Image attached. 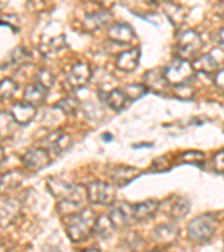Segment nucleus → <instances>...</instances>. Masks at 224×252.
Instances as JSON below:
<instances>
[{
  "instance_id": "obj_1",
  "label": "nucleus",
  "mask_w": 224,
  "mask_h": 252,
  "mask_svg": "<svg viewBox=\"0 0 224 252\" xmlns=\"http://www.w3.org/2000/svg\"><path fill=\"white\" fill-rule=\"evenodd\" d=\"M96 215L91 209H83L80 212L66 217V232L72 242L80 243L95 233Z\"/></svg>"
},
{
  "instance_id": "obj_2",
  "label": "nucleus",
  "mask_w": 224,
  "mask_h": 252,
  "mask_svg": "<svg viewBox=\"0 0 224 252\" xmlns=\"http://www.w3.org/2000/svg\"><path fill=\"white\" fill-rule=\"evenodd\" d=\"M47 186L53 196L60 202H70L82 206L85 200H88L87 189H82V188L73 185L72 183L64 182L59 178H48Z\"/></svg>"
},
{
  "instance_id": "obj_3",
  "label": "nucleus",
  "mask_w": 224,
  "mask_h": 252,
  "mask_svg": "<svg viewBox=\"0 0 224 252\" xmlns=\"http://www.w3.org/2000/svg\"><path fill=\"white\" fill-rule=\"evenodd\" d=\"M218 221L213 215L204 214L195 218L187 226V233L195 242H209L217 232Z\"/></svg>"
},
{
  "instance_id": "obj_4",
  "label": "nucleus",
  "mask_w": 224,
  "mask_h": 252,
  "mask_svg": "<svg viewBox=\"0 0 224 252\" xmlns=\"http://www.w3.org/2000/svg\"><path fill=\"white\" fill-rule=\"evenodd\" d=\"M164 75L168 84L176 87V85L186 84L190 81H192L195 75V71L192 63H190L187 60L177 58L165 68Z\"/></svg>"
},
{
  "instance_id": "obj_5",
  "label": "nucleus",
  "mask_w": 224,
  "mask_h": 252,
  "mask_svg": "<svg viewBox=\"0 0 224 252\" xmlns=\"http://www.w3.org/2000/svg\"><path fill=\"white\" fill-rule=\"evenodd\" d=\"M203 47V40L195 31L183 32L177 43V53L179 59L194 60Z\"/></svg>"
},
{
  "instance_id": "obj_6",
  "label": "nucleus",
  "mask_w": 224,
  "mask_h": 252,
  "mask_svg": "<svg viewBox=\"0 0 224 252\" xmlns=\"http://www.w3.org/2000/svg\"><path fill=\"white\" fill-rule=\"evenodd\" d=\"M88 200L96 205H112L116 200V189L104 182H93L87 188Z\"/></svg>"
},
{
  "instance_id": "obj_7",
  "label": "nucleus",
  "mask_w": 224,
  "mask_h": 252,
  "mask_svg": "<svg viewBox=\"0 0 224 252\" xmlns=\"http://www.w3.org/2000/svg\"><path fill=\"white\" fill-rule=\"evenodd\" d=\"M92 71L91 67L85 63H77L72 67L65 80V88L71 91H77L83 89L90 82Z\"/></svg>"
},
{
  "instance_id": "obj_8",
  "label": "nucleus",
  "mask_w": 224,
  "mask_h": 252,
  "mask_svg": "<svg viewBox=\"0 0 224 252\" xmlns=\"http://www.w3.org/2000/svg\"><path fill=\"white\" fill-rule=\"evenodd\" d=\"M23 164L32 172H38L46 168L51 164L50 152L43 147L32 148L25 154L22 158Z\"/></svg>"
},
{
  "instance_id": "obj_9",
  "label": "nucleus",
  "mask_w": 224,
  "mask_h": 252,
  "mask_svg": "<svg viewBox=\"0 0 224 252\" xmlns=\"http://www.w3.org/2000/svg\"><path fill=\"white\" fill-rule=\"evenodd\" d=\"M72 137L62 131H54L43 139L42 147L50 153L63 154L72 147Z\"/></svg>"
},
{
  "instance_id": "obj_10",
  "label": "nucleus",
  "mask_w": 224,
  "mask_h": 252,
  "mask_svg": "<svg viewBox=\"0 0 224 252\" xmlns=\"http://www.w3.org/2000/svg\"><path fill=\"white\" fill-rule=\"evenodd\" d=\"M108 217L117 230L124 229L132 219V205L125 202L113 203Z\"/></svg>"
},
{
  "instance_id": "obj_11",
  "label": "nucleus",
  "mask_w": 224,
  "mask_h": 252,
  "mask_svg": "<svg viewBox=\"0 0 224 252\" xmlns=\"http://www.w3.org/2000/svg\"><path fill=\"white\" fill-rule=\"evenodd\" d=\"M141 175L140 169L132 166H126V165H117L113 166L112 169L110 170L109 176L113 182V184L119 186V188H124V186L128 185L130 182L136 180Z\"/></svg>"
},
{
  "instance_id": "obj_12",
  "label": "nucleus",
  "mask_w": 224,
  "mask_h": 252,
  "mask_svg": "<svg viewBox=\"0 0 224 252\" xmlns=\"http://www.w3.org/2000/svg\"><path fill=\"white\" fill-rule=\"evenodd\" d=\"M160 203L156 200H148L132 205V219L137 222H145L153 219L158 212Z\"/></svg>"
},
{
  "instance_id": "obj_13",
  "label": "nucleus",
  "mask_w": 224,
  "mask_h": 252,
  "mask_svg": "<svg viewBox=\"0 0 224 252\" xmlns=\"http://www.w3.org/2000/svg\"><path fill=\"white\" fill-rule=\"evenodd\" d=\"M36 112H37V108L26 102H18L11 107L9 113L13 117L16 125L27 126L34 120Z\"/></svg>"
},
{
  "instance_id": "obj_14",
  "label": "nucleus",
  "mask_w": 224,
  "mask_h": 252,
  "mask_svg": "<svg viewBox=\"0 0 224 252\" xmlns=\"http://www.w3.org/2000/svg\"><path fill=\"white\" fill-rule=\"evenodd\" d=\"M112 20V14L109 10H99L96 13H92L85 16L83 22L84 30L89 32H93L101 30L105 26H108Z\"/></svg>"
},
{
  "instance_id": "obj_15",
  "label": "nucleus",
  "mask_w": 224,
  "mask_h": 252,
  "mask_svg": "<svg viewBox=\"0 0 224 252\" xmlns=\"http://www.w3.org/2000/svg\"><path fill=\"white\" fill-rule=\"evenodd\" d=\"M108 35L112 42L120 44V45H128L134 39L132 27L125 23H118L112 25L110 27Z\"/></svg>"
},
{
  "instance_id": "obj_16",
  "label": "nucleus",
  "mask_w": 224,
  "mask_h": 252,
  "mask_svg": "<svg viewBox=\"0 0 224 252\" xmlns=\"http://www.w3.org/2000/svg\"><path fill=\"white\" fill-rule=\"evenodd\" d=\"M140 61V50L138 47L131 48V50L126 51L118 56L116 61V66L118 70L124 71L126 73H130L136 70L139 65Z\"/></svg>"
},
{
  "instance_id": "obj_17",
  "label": "nucleus",
  "mask_w": 224,
  "mask_h": 252,
  "mask_svg": "<svg viewBox=\"0 0 224 252\" xmlns=\"http://www.w3.org/2000/svg\"><path fill=\"white\" fill-rule=\"evenodd\" d=\"M47 93L48 90H46V89L43 88L42 85H39L38 83L35 82L32 84H30L25 89V92H24V102L37 108L45 102Z\"/></svg>"
},
{
  "instance_id": "obj_18",
  "label": "nucleus",
  "mask_w": 224,
  "mask_h": 252,
  "mask_svg": "<svg viewBox=\"0 0 224 252\" xmlns=\"http://www.w3.org/2000/svg\"><path fill=\"white\" fill-rule=\"evenodd\" d=\"M192 66L195 73H203L206 75H215L218 72L219 64L213 56L210 54L199 55L195 58L192 62Z\"/></svg>"
},
{
  "instance_id": "obj_19",
  "label": "nucleus",
  "mask_w": 224,
  "mask_h": 252,
  "mask_svg": "<svg viewBox=\"0 0 224 252\" xmlns=\"http://www.w3.org/2000/svg\"><path fill=\"white\" fill-rule=\"evenodd\" d=\"M145 85L148 90H152L156 93H161L167 90L168 82H167L164 75V72L160 70H152L146 73Z\"/></svg>"
},
{
  "instance_id": "obj_20",
  "label": "nucleus",
  "mask_w": 224,
  "mask_h": 252,
  "mask_svg": "<svg viewBox=\"0 0 224 252\" xmlns=\"http://www.w3.org/2000/svg\"><path fill=\"white\" fill-rule=\"evenodd\" d=\"M154 237L161 245H172L177 240L178 229L173 224H160L155 227Z\"/></svg>"
},
{
  "instance_id": "obj_21",
  "label": "nucleus",
  "mask_w": 224,
  "mask_h": 252,
  "mask_svg": "<svg viewBox=\"0 0 224 252\" xmlns=\"http://www.w3.org/2000/svg\"><path fill=\"white\" fill-rule=\"evenodd\" d=\"M164 13L175 27L183 25L187 16H189V10L185 7L176 5V3L173 2H166Z\"/></svg>"
},
{
  "instance_id": "obj_22",
  "label": "nucleus",
  "mask_w": 224,
  "mask_h": 252,
  "mask_svg": "<svg viewBox=\"0 0 224 252\" xmlns=\"http://www.w3.org/2000/svg\"><path fill=\"white\" fill-rule=\"evenodd\" d=\"M24 180V175L17 172V170H11L0 178V194H7L15 189L22 184Z\"/></svg>"
},
{
  "instance_id": "obj_23",
  "label": "nucleus",
  "mask_w": 224,
  "mask_h": 252,
  "mask_svg": "<svg viewBox=\"0 0 224 252\" xmlns=\"http://www.w3.org/2000/svg\"><path fill=\"white\" fill-rule=\"evenodd\" d=\"M104 102L107 103L110 108L113 109L116 111H120L126 107V104L128 102V97L125 94L124 90H119L116 89L111 92L104 94Z\"/></svg>"
},
{
  "instance_id": "obj_24",
  "label": "nucleus",
  "mask_w": 224,
  "mask_h": 252,
  "mask_svg": "<svg viewBox=\"0 0 224 252\" xmlns=\"http://www.w3.org/2000/svg\"><path fill=\"white\" fill-rule=\"evenodd\" d=\"M190 211V202L184 197H177L172 204H170L168 211V217L175 221L182 220L183 218L186 217V214Z\"/></svg>"
},
{
  "instance_id": "obj_25",
  "label": "nucleus",
  "mask_w": 224,
  "mask_h": 252,
  "mask_svg": "<svg viewBox=\"0 0 224 252\" xmlns=\"http://www.w3.org/2000/svg\"><path fill=\"white\" fill-rule=\"evenodd\" d=\"M117 229L112 224L108 215H101L96 218V225H95V233L103 239H108L111 237Z\"/></svg>"
},
{
  "instance_id": "obj_26",
  "label": "nucleus",
  "mask_w": 224,
  "mask_h": 252,
  "mask_svg": "<svg viewBox=\"0 0 224 252\" xmlns=\"http://www.w3.org/2000/svg\"><path fill=\"white\" fill-rule=\"evenodd\" d=\"M66 46V40H65L64 36H60V37L52 38L46 43H43L39 45V52L42 53L44 56L54 55L55 53L60 52L61 50Z\"/></svg>"
},
{
  "instance_id": "obj_27",
  "label": "nucleus",
  "mask_w": 224,
  "mask_h": 252,
  "mask_svg": "<svg viewBox=\"0 0 224 252\" xmlns=\"http://www.w3.org/2000/svg\"><path fill=\"white\" fill-rule=\"evenodd\" d=\"M17 212L18 206H16L15 201H5L2 205H0V222L10 223Z\"/></svg>"
},
{
  "instance_id": "obj_28",
  "label": "nucleus",
  "mask_w": 224,
  "mask_h": 252,
  "mask_svg": "<svg viewBox=\"0 0 224 252\" xmlns=\"http://www.w3.org/2000/svg\"><path fill=\"white\" fill-rule=\"evenodd\" d=\"M204 154L201 152H185L179 154L176 158L178 164H190V165H201L204 162Z\"/></svg>"
},
{
  "instance_id": "obj_29",
  "label": "nucleus",
  "mask_w": 224,
  "mask_h": 252,
  "mask_svg": "<svg viewBox=\"0 0 224 252\" xmlns=\"http://www.w3.org/2000/svg\"><path fill=\"white\" fill-rule=\"evenodd\" d=\"M56 108L60 109L61 111L64 112L65 115L72 116L76 113V111L79 110L80 108V101L76 99V97H65V99L59 101L55 105Z\"/></svg>"
},
{
  "instance_id": "obj_30",
  "label": "nucleus",
  "mask_w": 224,
  "mask_h": 252,
  "mask_svg": "<svg viewBox=\"0 0 224 252\" xmlns=\"http://www.w3.org/2000/svg\"><path fill=\"white\" fill-rule=\"evenodd\" d=\"M124 92L129 101H134L144 96L148 92V89L145 84H128L125 87Z\"/></svg>"
},
{
  "instance_id": "obj_31",
  "label": "nucleus",
  "mask_w": 224,
  "mask_h": 252,
  "mask_svg": "<svg viewBox=\"0 0 224 252\" xmlns=\"http://www.w3.org/2000/svg\"><path fill=\"white\" fill-rule=\"evenodd\" d=\"M17 91V84L11 79H3L0 81V100H8Z\"/></svg>"
},
{
  "instance_id": "obj_32",
  "label": "nucleus",
  "mask_w": 224,
  "mask_h": 252,
  "mask_svg": "<svg viewBox=\"0 0 224 252\" xmlns=\"http://www.w3.org/2000/svg\"><path fill=\"white\" fill-rule=\"evenodd\" d=\"M55 78L53 75V73L47 70V68H42L37 72V75H36V83L42 85L43 88L46 89V90L50 91L53 85H54Z\"/></svg>"
},
{
  "instance_id": "obj_33",
  "label": "nucleus",
  "mask_w": 224,
  "mask_h": 252,
  "mask_svg": "<svg viewBox=\"0 0 224 252\" xmlns=\"http://www.w3.org/2000/svg\"><path fill=\"white\" fill-rule=\"evenodd\" d=\"M14 124L16 123L10 113H0V137L10 136Z\"/></svg>"
},
{
  "instance_id": "obj_34",
  "label": "nucleus",
  "mask_w": 224,
  "mask_h": 252,
  "mask_svg": "<svg viewBox=\"0 0 224 252\" xmlns=\"http://www.w3.org/2000/svg\"><path fill=\"white\" fill-rule=\"evenodd\" d=\"M174 94L181 100H192L195 96V89L190 87L189 83L176 85L175 87Z\"/></svg>"
},
{
  "instance_id": "obj_35",
  "label": "nucleus",
  "mask_w": 224,
  "mask_h": 252,
  "mask_svg": "<svg viewBox=\"0 0 224 252\" xmlns=\"http://www.w3.org/2000/svg\"><path fill=\"white\" fill-rule=\"evenodd\" d=\"M32 55L24 47H16L11 53V62L13 64H23L27 62Z\"/></svg>"
},
{
  "instance_id": "obj_36",
  "label": "nucleus",
  "mask_w": 224,
  "mask_h": 252,
  "mask_svg": "<svg viewBox=\"0 0 224 252\" xmlns=\"http://www.w3.org/2000/svg\"><path fill=\"white\" fill-rule=\"evenodd\" d=\"M212 167L219 174H224V149L220 150L212 158Z\"/></svg>"
},
{
  "instance_id": "obj_37",
  "label": "nucleus",
  "mask_w": 224,
  "mask_h": 252,
  "mask_svg": "<svg viewBox=\"0 0 224 252\" xmlns=\"http://www.w3.org/2000/svg\"><path fill=\"white\" fill-rule=\"evenodd\" d=\"M169 167H170L169 161H167V158L165 156L157 158V159H155L153 162V168L156 170H160V172L168 169Z\"/></svg>"
},
{
  "instance_id": "obj_38",
  "label": "nucleus",
  "mask_w": 224,
  "mask_h": 252,
  "mask_svg": "<svg viewBox=\"0 0 224 252\" xmlns=\"http://www.w3.org/2000/svg\"><path fill=\"white\" fill-rule=\"evenodd\" d=\"M92 1L105 10H110L118 3V0H92Z\"/></svg>"
},
{
  "instance_id": "obj_39",
  "label": "nucleus",
  "mask_w": 224,
  "mask_h": 252,
  "mask_svg": "<svg viewBox=\"0 0 224 252\" xmlns=\"http://www.w3.org/2000/svg\"><path fill=\"white\" fill-rule=\"evenodd\" d=\"M214 83L220 90L224 91V70L218 71L214 75Z\"/></svg>"
},
{
  "instance_id": "obj_40",
  "label": "nucleus",
  "mask_w": 224,
  "mask_h": 252,
  "mask_svg": "<svg viewBox=\"0 0 224 252\" xmlns=\"http://www.w3.org/2000/svg\"><path fill=\"white\" fill-rule=\"evenodd\" d=\"M218 40H219V44H220V46H221V47L223 48V50H224V27L222 28L221 31L219 32Z\"/></svg>"
},
{
  "instance_id": "obj_41",
  "label": "nucleus",
  "mask_w": 224,
  "mask_h": 252,
  "mask_svg": "<svg viewBox=\"0 0 224 252\" xmlns=\"http://www.w3.org/2000/svg\"><path fill=\"white\" fill-rule=\"evenodd\" d=\"M5 150H3L2 147H0V164H2V161L5 160Z\"/></svg>"
},
{
  "instance_id": "obj_42",
  "label": "nucleus",
  "mask_w": 224,
  "mask_h": 252,
  "mask_svg": "<svg viewBox=\"0 0 224 252\" xmlns=\"http://www.w3.org/2000/svg\"><path fill=\"white\" fill-rule=\"evenodd\" d=\"M102 139L104 140V141H107V142H109L110 140H112L113 139V137L110 135V133H104V135L102 136Z\"/></svg>"
},
{
  "instance_id": "obj_43",
  "label": "nucleus",
  "mask_w": 224,
  "mask_h": 252,
  "mask_svg": "<svg viewBox=\"0 0 224 252\" xmlns=\"http://www.w3.org/2000/svg\"><path fill=\"white\" fill-rule=\"evenodd\" d=\"M152 1H154V2H157V3H160V2H170L172 1V0H152Z\"/></svg>"
},
{
  "instance_id": "obj_44",
  "label": "nucleus",
  "mask_w": 224,
  "mask_h": 252,
  "mask_svg": "<svg viewBox=\"0 0 224 252\" xmlns=\"http://www.w3.org/2000/svg\"><path fill=\"white\" fill-rule=\"evenodd\" d=\"M153 145H148V144H146V145H139V146H133L134 148H142V147H152Z\"/></svg>"
}]
</instances>
